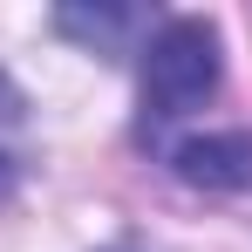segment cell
<instances>
[{
    "instance_id": "obj_1",
    "label": "cell",
    "mask_w": 252,
    "mask_h": 252,
    "mask_svg": "<svg viewBox=\"0 0 252 252\" xmlns=\"http://www.w3.org/2000/svg\"><path fill=\"white\" fill-rule=\"evenodd\" d=\"M225 82V55H218V28L205 14H170L150 28L143 48V143H164L170 123L198 116Z\"/></svg>"
},
{
    "instance_id": "obj_2",
    "label": "cell",
    "mask_w": 252,
    "mask_h": 252,
    "mask_svg": "<svg viewBox=\"0 0 252 252\" xmlns=\"http://www.w3.org/2000/svg\"><path fill=\"white\" fill-rule=\"evenodd\" d=\"M170 170L198 191H252V129H205L164 143Z\"/></svg>"
},
{
    "instance_id": "obj_3",
    "label": "cell",
    "mask_w": 252,
    "mask_h": 252,
    "mask_svg": "<svg viewBox=\"0 0 252 252\" xmlns=\"http://www.w3.org/2000/svg\"><path fill=\"white\" fill-rule=\"evenodd\" d=\"M55 28H62V34H75V41H89V48H102V55H116L129 28H143V14H129V7H95V14L62 7V14H55Z\"/></svg>"
},
{
    "instance_id": "obj_4",
    "label": "cell",
    "mask_w": 252,
    "mask_h": 252,
    "mask_svg": "<svg viewBox=\"0 0 252 252\" xmlns=\"http://www.w3.org/2000/svg\"><path fill=\"white\" fill-rule=\"evenodd\" d=\"M21 109H28V102H21V89L0 75V123H21Z\"/></svg>"
},
{
    "instance_id": "obj_5",
    "label": "cell",
    "mask_w": 252,
    "mask_h": 252,
    "mask_svg": "<svg viewBox=\"0 0 252 252\" xmlns=\"http://www.w3.org/2000/svg\"><path fill=\"white\" fill-rule=\"evenodd\" d=\"M102 252H136V246H102Z\"/></svg>"
}]
</instances>
